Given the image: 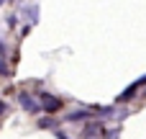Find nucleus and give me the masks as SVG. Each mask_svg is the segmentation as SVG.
I'll use <instances>...</instances> for the list:
<instances>
[{"mask_svg": "<svg viewBox=\"0 0 146 139\" xmlns=\"http://www.w3.org/2000/svg\"><path fill=\"white\" fill-rule=\"evenodd\" d=\"M136 90H139V83H131V85H128V88H126V90L115 98V103H128V101H131V95H133Z\"/></svg>", "mask_w": 146, "mask_h": 139, "instance_id": "nucleus-5", "label": "nucleus"}, {"mask_svg": "<svg viewBox=\"0 0 146 139\" xmlns=\"http://www.w3.org/2000/svg\"><path fill=\"white\" fill-rule=\"evenodd\" d=\"M136 83H139V88H144V85H146V75H144V77H139Z\"/></svg>", "mask_w": 146, "mask_h": 139, "instance_id": "nucleus-10", "label": "nucleus"}, {"mask_svg": "<svg viewBox=\"0 0 146 139\" xmlns=\"http://www.w3.org/2000/svg\"><path fill=\"white\" fill-rule=\"evenodd\" d=\"M54 132H56V139H72V137H67L64 132H59V129H54Z\"/></svg>", "mask_w": 146, "mask_h": 139, "instance_id": "nucleus-9", "label": "nucleus"}, {"mask_svg": "<svg viewBox=\"0 0 146 139\" xmlns=\"http://www.w3.org/2000/svg\"><path fill=\"white\" fill-rule=\"evenodd\" d=\"M38 129H56V119H38Z\"/></svg>", "mask_w": 146, "mask_h": 139, "instance_id": "nucleus-6", "label": "nucleus"}, {"mask_svg": "<svg viewBox=\"0 0 146 139\" xmlns=\"http://www.w3.org/2000/svg\"><path fill=\"white\" fill-rule=\"evenodd\" d=\"M87 119H92V111H72L64 116V121H69V124H82Z\"/></svg>", "mask_w": 146, "mask_h": 139, "instance_id": "nucleus-3", "label": "nucleus"}, {"mask_svg": "<svg viewBox=\"0 0 146 139\" xmlns=\"http://www.w3.org/2000/svg\"><path fill=\"white\" fill-rule=\"evenodd\" d=\"M3 3H8V0H0V5H3Z\"/></svg>", "mask_w": 146, "mask_h": 139, "instance_id": "nucleus-13", "label": "nucleus"}, {"mask_svg": "<svg viewBox=\"0 0 146 139\" xmlns=\"http://www.w3.org/2000/svg\"><path fill=\"white\" fill-rule=\"evenodd\" d=\"M0 54H5V44L3 41H0Z\"/></svg>", "mask_w": 146, "mask_h": 139, "instance_id": "nucleus-11", "label": "nucleus"}, {"mask_svg": "<svg viewBox=\"0 0 146 139\" xmlns=\"http://www.w3.org/2000/svg\"><path fill=\"white\" fill-rule=\"evenodd\" d=\"M103 134V124H98V121H92V124H87L85 126V132H82V139H90V137H100Z\"/></svg>", "mask_w": 146, "mask_h": 139, "instance_id": "nucleus-4", "label": "nucleus"}, {"mask_svg": "<svg viewBox=\"0 0 146 139\" xmlns=\"http://www.w3.org/2000/svg\"><path fill=\"white\" fill-rule=\"evenodd\" d=\"M15 98H18V103H21V108H23V111H28V113L41 111V103H38V101H33V95H28V93H18Z\"/></svg>", "mask_w": 146, "mask_h": 139, "instance_id": "nucleus-1", "label": "nucleus"}, {"mask_svg": "<svg viewBox=\"0 0 146 139\" xmlns=\"http://www.w3.org/2000/svg\"><path fill=\"white\" fill-rule=\"evenodd\" d=\"M38 103H41V108L49 111V113H54L56 108H62V101L54 98V95H49V93H41V95H38Z\"/></svg>", "mask_w": 146, "mask_h": 139, "instance_id": "nucleus-2", "label": "nucleus"}, {"mask_svg": "<svg viewBox=\"0 0 146 139\" xmlns=\"http://www.w3.org/2000/svg\"><path fill=\"white\" fill-rule=\"evenodd\" d=\"M3 111H5V106H3V103H0V113H3Z\"/></svg>", "mask_w": 146, "mask_h": 139, "instance_id": "nucleus-12", "label": "nucleus"}, {"mask_svg": "<svg viewBox=\"0 0 146 139\" xmlns=\"http://www.w3.org/2000/svg\"><path fill=\"white\" fill-rule=\"evenodd\" d=\"M105 139H121V132L118 129H110V132H105Z\"/></svg>", "mask_w": 146, "mask_h": 139, "instance_id": "nucleus-8", "label": "nucleus"}, {"mask_svg": "<svg viewBox=\"0 0 146 139\" xmlns=\"http://www.w3.org/2000/svg\"><path fill=\"white\" fill-rule=\"evenodd\" d=\"M26 15H28L31 23H36L38 21V8H26Z\"/></svg>", "mask_w": 146, "mask_h": 139, "instance_id": "nucleus-7", "label": "nucleus"}]
</instances>
